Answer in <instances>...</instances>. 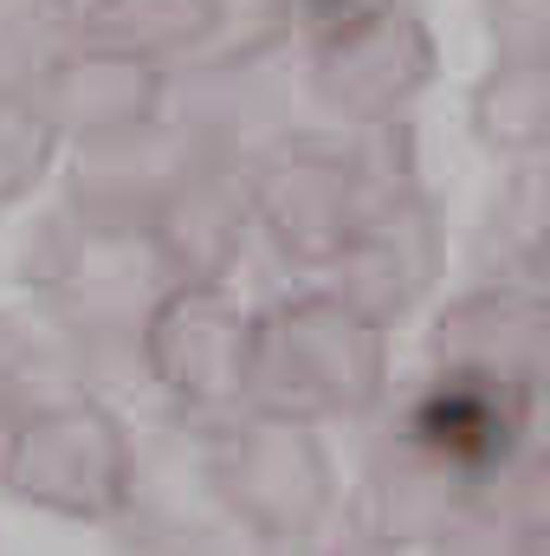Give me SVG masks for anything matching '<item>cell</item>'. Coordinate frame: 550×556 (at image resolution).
<instances>
[{"label": "cell", "mask_w": 550, "mask_h": 556, "mask_svg": "<svg viewBox=\"0 0 550 556\" xmlns=\"http://www.w3.org/2000/svg\"><path fill=\"white\" fill-rule=\"evenodd\" d=\"M440 260H447V233L434 201L421 188H402L363 214L350 253L337 260V291L363 304L376 324H396L414 304H427V291L440 285Z\"/></svg>", "instance_id": "9"}, {"label": "cell", "mask_w": 550, "mask_h": 556, "mask_svg": "<svg viewBox=\"0 0 550 556\" xmlns=\"http://www.w3.org/2000/svg\"><path fill=\"white\" fill-rule=\"evenodd\" d=\"M473 505H486V485H473L460 466H447L434 446L396 427V440L370 459V479H363V538L389 551H409V544L427 551Z\"/></svg>", "instance_id": "13"}, {"label": "cell", "mask_w": 550, "mask_h": 556, "mask_svg": "<svg viewBox=\"0 0 550 556\" xmlns=\"http://www.w3.org/2000/svg\"><path fill=\"white\" fill-rule=\"evenodd\" d=\"M499 52H550V0H492Z\"/></svg>", "instance_id": "19"}, {"label": "cell", "mask_w": 550, "mask_h": 556, "mask_svg": "<svg viewBox=\"0 0 550 556\" xmlns=\"http://www.w3.org/2000/svg\"><path fill=\"white\" fill-rule=\"evenodd\" d=\"M538 389H499V382H466V376H434L402 415V433L434 446L447 466H460L473 485H492L512 472L525 433H532Z\"/></svg>", "instance_id": "10"}, {"label": "cell", "mask_w": 550, "mask_h": 556, "mask_svg": "<svg viewBox=\"0 0 550 556\" xmlns=\"http://www.w3.org/2000/svg\"><path fill=\"white\" fill-rule=\"evenodd\" d=\"M525 285L545 298V311H550V220L538 227V240H532V253H525Z\"/></svg>", "instance_id": "22"}, {"label": "cell", "mask_w": 550, "mask_h": 556, "mask_svg": "<svg viewBox=\"0 0 550 556\" xmlns=\"http://www.w3.org/2000/svg\"><path fill=\"white\" fill-rule=\"evenodd\" d=\"M85 46L78 0H0V91H39Z\"/></svg>", "instance_id": "16"}, {"label": "cell", "mask_w": 550, "mask_h": 556, "mask_svg": "<svg viewBox=\"0 0 550 556\" xmlns=\"http://www.w3.org/2000/svg\"><path fill=\"white\" fill-rule=\"evenodd\" d=\"M440 46L427 33V20L414 13L409 0L370 7L330 33L311 39V85L337 117L370 124H396L414 98L434 85Z\"/></svg>", "instance_id": "6"}, {"label": "cell", "mask_w": 550, "mask_h": 556, "mask_svg": "<svg viewBox=\"0 0 550 556\" xmlns=\"http://www.w3.org/2000/svg\"><path fill=\"white\" fill-rule=\"evenodd\" d=\"M298 7H304L311 39H317V33H330V26H343V20H357V13H370V7H389V0H298Z\"/></svg>", "instance_id": "21"}, {"label": "cell", "mask_w": 550, "mask_h": 556, "mask_svg": "<svg viewBox=\"0 0 550 556\" xmlns=\"http://www.w3.org/2000/svg\"><path fill=\"white\" fill-rule=\"evenodd\" d=\"M421 556H532V531L505 511V505H473L466 518H453Z\"/></svg>", "instance_id": "18"}, {"label": "cell", "mask_w": 550, "mask_h": 556, "mask_svg": "<svg viewBox=\"0 0 550 556\" xmlns=\"http://www.w3.org/2000/svg\"><path fill=\"white\" fill-rule=\"evenodd\" d=\"M65 149V130L46 91H0V207L26 201Z\"/></svg>", "instance_id": "17"}, {"label": "cell", "mask_w": 550, "mask_h": 556, "mask_svg": "<svg viewBox=\"0 0 550 556\" xmlns=\"http://www.w3.org/2000/svg\"><path fill=\"white\" fill-rule=\"evenodd\" d=\"M46 104L59 117L65 142H85V149H104V142H130L142 130L162 124V104H168V72L162 65H142L130 52H111V46H78L46 85Z\"/></svg>", "instance_id": "12"}, {"label": "cell", "mask_w": 550, "mask_h": 556, "mask_svg": "<svg viewBox=\"0 0 550 556\" xmlns=\"http://www.w3.org/2000/svg\"><path fill=\"white\" fill-rule=\"evenodd\" d=\"M389 389V324L350 304L337 285L291 291L260 311L253 408L304 427L363 420Z\"/></svg>", "instance_id": "1"}, {"label": "cell", "mask_w": 550, "mask_h": 556, "mask_svg": "<svg viewBox=\"0 0 550 556\" xmlns=\"http://www.w3.org/2000/svg\"><path fill=\"white\" fill-rule=\"evenodd\" d=\"M0 485L65 525H111L137 498V453L124 420L91 395H52L7 427Z\"/></svg>", "instance_id": "3"}, {"label": "cell", "mask_w": 550, "mask_h": 556, "mask_svg": "<svg viewBox=\"0 0 550 556\" xmlns=\"http://www.w3.org/2000/svg\"><path fill=\"white\" fill-rule=\"evenodd\" d=\"M46 291H52V304L72 330H130V337H142L149 311L175 291V273L155 253L142 220H85L65 240V253L52 260Z\"/></svg>", "instance_id": "7"}, {"label": "cell", "mask_w": 550, "mask_h": 556, "mask_svg": "<svg viewBox=\"0 0 550 556\" xmlns=\"http://www.w3.org/2000/svg\"><path fill=\"white\" fill-rule=\"evenodd\" d=\"M149 382L201 420H234L253 408L260 363V311H247L227 285H175L137 337Z\"/></svg>", "instance_id": "4"}, {"label": "cell", "mask_w": 550, "mask_h": 556, "mask_svg": "<svg viewBox=\"0 0 550 556\" xmlns=\"http://www.w3.org/2000/svg\"><path fill=\"white\" fill-rule=\"evenodd\" d=\"M317 556H402V551H389V544H376V538H363V531H350V538H337L330 551H317Z\"/></svg>", "instance_id": "23"}, {"label": "cell", "mask_w": 550, "mask_h": 556, "mask_svg": "<svg viewBox=\"0 0 550 556\" xmlns=\"http://www.w3.org/2000/svg\"><path fill=\"white\" fill-rule=\"evenodd\" d=\"M473 137L499 155L550 149V52H499L473 85Z\"/></svg>", "instance_id": "15"}, {"label": "cell", "mask_w": 550, "mask_h": 556, "mask_svg": "<svg viewBox=\"0 0 550 556\" xmlns=\"http://www.w3.org/2000/svg\"><path fill=\"white\" fill-rule=\"evenodd\" d=\"M532 556H550V538H532Z\"/></svg>", "instance_id": "24"}, {"label": "cell", "mask_w": 550, "mask_h": 556, "mask_svg": "<svg viewBox=\"0 0 550 556\" xmlns=\"http://www.w3.org/2000/svg\"><path fill=\"white\" fill-rule=\"evenodd\" d=\"M247 233H253L247 168H227V162H188L149 214V240L168 260L175 285H221Z\"/></svg>", "instance_id": "11"}, {"label": "cell", "mask_w": 550, "mask_h": 556, "mask_svg": "<svg viewBox=\"0 0 550 556\" xmlns=\"http://www.w3.org/2000/svg\"><path fill=\"white\" fill-rule=\"evenodd\" d=\"M227 20V0H85V39L130 52L142 65H175L201 52Z\"/></svg>", "instance_id": "14"}, {"label": "cell", "mask_w": 550, "mask_h": 556, "mask_svg": "<svg viewBox=\"0 0 550 556\" xmlns=\"http://www.w3.org/2000/svg\"><path fill=\"white\" fill-rule=\"evenodd\" d=\"M434 376L499 382V389H538L550 363V311L532 285H479L460 291L434 330H427Z\"/></svg>", "instance_id": "8"}, {"label": "cell", "mask_w": 550, "mask_h": 556, "mask_svg": "<svg viewBox=\"0 0 550 556\" xmlns=\"http://www.w3.org/2000/svg\"><path fill=\"white\" fill-rule=\"evenodd\" d=\"M247 201L273 253L304 273H337L363 214L376 207L357 149L330 137H278L260 155H247Z\"/></svg>", "instance_id": "5"}, {"label": "cell", "mask_w": 550, "mask_h": 556, "mask_svg": "<svg viewBox=\"0 0 550 556\" xmlns=\"http://www.w3.org/2000/svg\"><path fill=\"white\" fill-rule=\"evenodd\" d=\"M201 479H208V498L266 556L311 544L337 511V459L324 433L260 408L221 420L208 433Z\"/></svg>", "instance_id": "2"}, {"label": "cell", "mask_w": 550, "mask_h": 556, "mask_svg": "<svg viewBox=\"0 0 550 556\" xmlns=\"http://www.w3.org/2000/svg\"><path fill=\"white\" fill-rule=\"evenodd\" d=\"M505 511H512L532 538H550V446L545 453H532V459L512 472V498H505Z\"/></svg>", "instance_id": "20"}]
</instances>
